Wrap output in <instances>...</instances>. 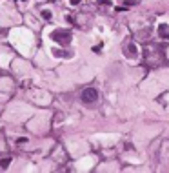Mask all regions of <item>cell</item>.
<instances>
[{"label": "cell", "instance_id": "5", "mask_svg": "<svg viewBox=\"0 0 169 173\" xmlns=\"http://www.w3.org/2000/svg\"><path fill=\"white\" fill-rule=\"evenodd\" d=\"M127 49H129V51H127V55H135V53H137V47H135L133 44H131V46H129Z\"/></svg>", "mask_w": 169, "mask_h": 173}, {"label": "cell", "instance_id": "6", "mask_svg": "<svg viewBox=\"0 0 169 173\" xmlns=\"http://www.w3.org/2000/svg\"><path fill=\"white\" fill-rule=\"evenodd\" d=\"M42 16L44 18H51V11H42Z\"/></svg>", "mask_w": 169, "mask_h": 173}, {"label": "cell", "instance_id": "1", "mask_svg": "<svg viewBox=\"0 0 169 173\" xmlns=\"http://www.w3.org/2000/svg\"><path fill=\"white\" fill-rule=\"evenodd\" d=\"M82 100H84L86 104H93V102H96V100H98V91H96L95 88H87V89H84V91H82Z\"/></svg>", "mask_w": 169, "mask_h": 173}, {"label": "cell", "instance_id": "8", "mask_svg": "<svg viewBox=\"0 0 169 173\" xmlns=\"http://www.w3.org/2000/svg\"><path fill=\"white\" fill-rule=\"evenodd\" d=\"M71 4H75V5H76V4H80V0H71Z\"/></svg>", "mask_w": 169, "mask_h": 173}, {"label": "cell", "instance_id": "3", "mask_svg": "<svg viewBox=\"0 0 169 173\" xmlns=\"http://www.w3.org/2000/svg\"><path fill=\"white\" fill-rule=\"evenodd\" d=\"M158 33H162L164 38H169V27L166 26V24H162V26L158 27Z\"/></svg>", "mask_w": 169, "mask_h": 173}, {"label": "cell", "instance_id": "4", "mask_svg": "<svg viewBox=\"0 0 169 173\" xmlns=\"http://www.w3.org/2000/svg\"><path fill=\"white\" fill-rule=\"evenodd\" d=\"M9 162H11V159H4V161H0V168L4 170V168H7L9 166Z\"/></svg>", "mask_w": 169, "mask_h": 173}, {"label": "cell", "instance_id": "2", "mask_svg": "<svg viewBox=\"0 0 169 173\" xmlns=\"http://www.w3.org/2000/svg\"><path fill=\"white\" fill-rule=\"evenodd\" d=\"M53 38H55V40H62L64 44L69 42V36H67V33H64V31H55V33H53Z\"/></svg>", "mask_w": 169, "mask_h": 173}, {"label": "cell", "instance_id": "7", "mask_svg": "<svg viewBox=\"0 0 169 173\" xmlns=\"http://www.w3.org/2000/svg\"><path fill=\"white\" fill-rule=\"evenodd\" d=\"M100 4H106V5H109V0H100Z\"/></svg>", "mask_w": 169, "mask_h": 173}]
</instances>
